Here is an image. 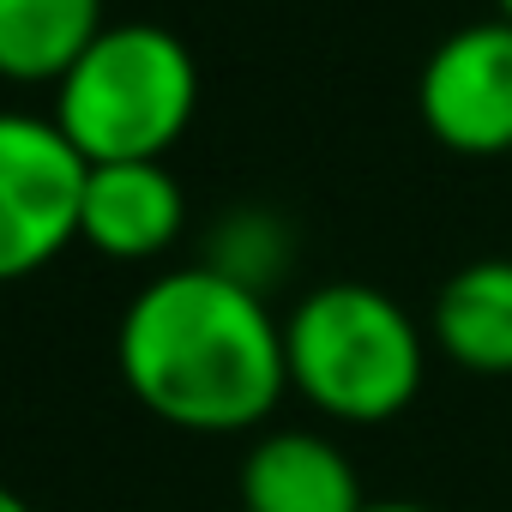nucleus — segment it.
<instances>
[{"instance_id":"nucleus-1","label":"nucleus","mask_w":512,"mask_h":512,"mask_svg":"<svg viewBox=\"0 0 512 512\" xmlns=\"http://www.w3.org/2000/svg\"><path fill=\"white\" fill-rule=\"evenodd\" d=\"M127 392L181 434H253L290 392L284 320L211 266L157 272L115 326Z\"/></svg>"},{"instance_id":"nucleus-2","label":"nucleus","mask_w":512,"mask_h":512,"mask_svg":"<svg viewBox=\"0 0 512 512\" xmlns=\"http://www.w3.org/2000/svg\"><path fill=\"white\" fill-rule=\"evenodd\" d=\"M428 350V326H416L398 296L356 278L320 284L284 314L290 392L344 428L404 416L428 380Z\"/></svg>"},{"instance_id":"nucleus-3","label":"nucleus","mask_w":512,"mask_h":512,"mask_svg":"<svg viewBox=\"0 0 512 512\" xmlns=\"http://www.w3.org/2000/svg\"><path fill=\"white\" fill-rule=\"evenodd\" d=\"M199 109L193 49L151 25H103V37L55 85V127L85 163H163Z\"/></svg>"},{"instance_id":"nucleus-4","label":"nucleus","mask_w":512,"mask_h":512,"mask_svg":"<svg viewBox=\"0 0 512 512\" xmlns=\"http://www.w3.org/2000/svg\"><path fill=\"white\" fill-rule=\"evenodd\" d=\"M91 163L49 115L0 109V284L37 278L79 241Z\"/></svg>"},{"instance_id":"nucleus-5","label":"nucleus","mask_w":512,"mask_h":512,"mask_svg":"<svg viewBox=\"0 0 512 512\" xmlns=\"http://www.w3.org/2000/svg\"><path fill=\"white\" fill-rule=\"evenodd\" d=\"M422 127L458 157L512 151V19H476L434 43L416 79Z\"/></svg>"},{"instance_id":"nucleus-6","label":"nucleus","mask_w":512,"mask_h":512,"mask_svg":"<svg viewBox=\"0 0 512 512\" xmlns=\"http://www.w3.org/2000/svg\"><path fill=\"white\" fill-rule=\"evenodd\" d=\"M187 229V193L169 163H91L79 199V241L103 260L145 266Z\"/></svg>"},{"instance_id":"nucleus-7","label":"nucleus","mask_w":512,"mask_h":512,"mask_svg":"<svg viewBox=\"0 0 512 512\" xmlns=\"http://www.w3.org/2000/svg\"><path fill=\"white\" fill-rule=\"evenodd\" d=\"M241 512H368L362 470L320 428H266L253 434L235 470Z\"/></svg>"},{"instance_id":"nucleus-8","label":"nucleus","mask_w":512,"mask_h":512,"mask_svg":"<svg viewBox=\"0 0 512 512\" xmlns=\"http://www.w3.org/2000/svg\"><path fill=\"white\" fill-rule=\"evenodd\" d=\"M428 344L464 374H512V260L458 266L428 308Z\"/></svg>"},{"instance_id":"nucleus-9","label":"nucleus","mask_w":512,"mask_h":512,"mask_svg":"<svg viewBox=\"0 0 512 512\" xmlns=\"http://www.w3.org/2000/svg\"><path fill=\"white\" fill-rule=\"evenodd\" d=\"M103 25V0H0V79L61 85Z\"/></svg>"},{"instance_id":"nucleus-10","label":"nucleus","mask_w":512,"mask_h":512,"mask_svg":"<svg viewBox=\"0 0 512 512\" xmlns=\"http://www.w3.org/2000/svg\"><path fill=\"white\" fill-rule=\"evenodd\" d=\"M199 266H211L217 278H229V284H241L253 296H272L296 266V235L266 205H235V211H223L211 223Z\"/></svg>"},{"instance_id":"nucleus-11","label":"nucleus","mask_w":512,"mask_h":512,"mask_svg":"<svg viewBox=\"0 0 512 512\" xmlns=\"http://www.w3.org/2000/svg\"><path fill=\"white\" fill-rule=\"evenodd\" d=\"M0 512H37V506H31L19 488H7V482H0Z\"/></svg>"},{"instance_id":"nucleus-12","label":"nucleus","mask_w":512,"mask_h":512,"mask_svg":"<svg viewBox=\"0 0 512 512\" xmlns=\"http://www.w3.org/2000/svg\"><path fill=\"white\" fill-rule=\"evenodd\" d=\"M368 512H434V506H416V500H368Z\"/></svg>"},{"instance_id":"nucleus-13","label":"nucleus","mask_w":512,"mask_h":512,"mask_svg":"<svg viewBox=\"0 0 512 512\" xmlns=\"http://www.w3.org/2000/svg\"><path fill=\"white\" fill-rule=\"evenodd\" d=\"M494 7H500V19H512V0H494Z\"/></svg>"}]
</instances>
